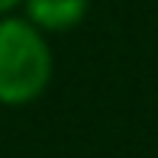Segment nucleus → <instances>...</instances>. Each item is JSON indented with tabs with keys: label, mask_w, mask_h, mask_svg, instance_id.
I'll return each instance as SVG.
<instances>
[{
	"label": "nucleus",
	"mask_w": 158,
	"mask_h": 158,
	"mask_svg": "<svg viewBox=\"0 0 158 158\" xmlns=\"http://www.w3.org/2000/svg\"><path fill=\"white\" fill-rule=\"evenodd\" d=\"M55 58L48 39L26 16H0V106L35 103L52 84Z\"/></svg>",
	"instance_id": "nucleus-1"
},
{
	"label": "nucleus",
	"mask_w": 158,
	"mask_h": 158,
	"mask_svg": "<svg viewBox=\"0 0 158 158\" xmlns=\"http://www.w3.org/2000/svg\"><path fill=\"white\" fill-rule=\"evenodd\" d=\"M90 13V0H23V16L45 35L71 32Z\"/></svg>",
	"instance_id": "nucleus-2"
},
{
	"label": "nucleus",
	"mask_w": 158,
	"mask_h": 158,
	"mask_svg": "<svg viewBox=\"0 0 158 158\" xmlns=\"http://www.w3.org/2000/svg\"><path fill=\"white\" fill-rule=\"evenodd\" d=\"M19 6H23V0H0V16H6V13H16Z\"/></svg>",
	"instance_id": "nucleus-3"
}]
</instances>
